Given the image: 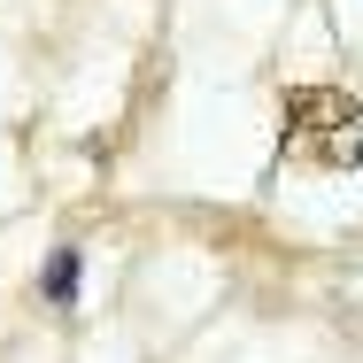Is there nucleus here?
Wrapping results in <instances>:
<instances>
[{"mask_svg":"<svg viewBox=\"0 0 363 363\" xmlns=\"http://www.w3.org/2000/svg\"><path fill=\"white\" fill-rule=\"evenodd\" d=\"M279 140L286 155L317 162V170H356L363 162V101L340 85H294L279 108Z\"/></svg>","mask_w":363,"mask_h":363,"instance_id":"f257e3e1","label":"nucleus"},{"mask_svg":"<svg viewBox=\"0 0 363 363\" xmlns=\"http://www.w3.org/2000/svg\"><path fill=\"white\" fill-rule=\"evenodd\" d=\"M47 301H55V309L77 301V255L70 247H55V263H47Z\"/></svg>","mask_w":363,"mask_h":363,"instance_id":"f03ea898","label":"nucleus"}]
</instances>
